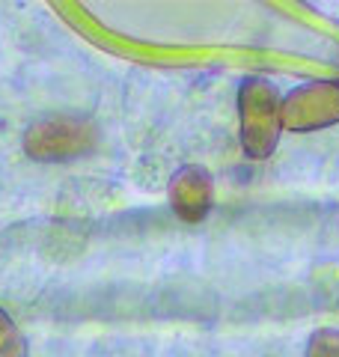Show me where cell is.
<instances>
[{"label": "cell", "instance_id": "277c9868", "mask_svg": "<svg viewBox=\"0 0 339 357\" xmlns=\"http://www.w3.org/2000/svg\"><path fill=\"white\" fill-rule=\"evenodd\" d=\"M167 197H170L173 211L182 220H188V223L202 220L211 211V203H214V185H211L209 170L199 164L182 167V170L170 178Z\"/></svg>", "mask_w": 339, "mask_h": 357}, {"label": "cell", "instance_id": "3957f363", "mask_svg": "<svg viewBox=\"0 0 339 357\" xmlns=\"http://www.w3.org/2000/svg\"><path fill=\"white\" fill-rule=\"evenodd\" d=\"M280 119L286 131H319L339 122V81L303 84L280 102Z\"/></svg>", "mask_w": 339, "mask_h": 357}, {"label": "cell", "instance_id": "7a4b0ae2", "mask_svg": "<svg viewBox=\"0 0 339 357\" xmlns=\"http://www.w3.org/2000/svg\"><path fill=\"white\" fill-rule=\"evenodd\" d=\"M98 146V128L81 116H42L24 131V152L33 161H75Z\"/></svg>", "mask_w": 339, "mask_h": 357}, {"label": "cell", "instance_id": "8992f818", "mask_svg": "<svg viewBox=\"0 0 339 357\" xmlns=\"http://www.w3.org/2000/svg\"><path fill=\"white\" fill-rule=\"evenodd\" d=\"M307 357H339V331H315L307 345Z\"/></svg>", "mask_w": 339, "mask_h": 357}, {"label": "cell", "instance_id": "5b68a950", "mask_svg": "<svg viewBox=\"0 0 339 357\" xmlns=\"http://www.w3.org/2000/svg\"><path fill=\"white\" fill-rule=\"evenodd\" d=\"M0 357H27V340L6 310H0Z\"/></svg>", "mask_w": 339, "mask_h": 357}, {"label": "cell", "instance_id": "6da1fadb", "mask_svg": "<svg viewBox=\"0 0 339 357\" xmlns=\"http://www.w3.org/2000/svg\"><path fill=\"white\" fill-rule=\"evenodd\" d=\"M239 119H241V149L247 158L262 161L277 149L282 119L280 96L265 77H247L239 89Z\"/></svg>", "mask_w": 339, "mask_h": 357}]
</instances>
